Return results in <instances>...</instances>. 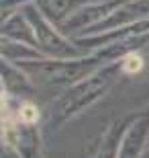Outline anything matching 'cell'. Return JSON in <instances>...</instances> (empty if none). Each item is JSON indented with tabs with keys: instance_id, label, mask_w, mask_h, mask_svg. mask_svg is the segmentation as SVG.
<instances>
[{
	"instance_id": "obj_1",
	"label": "cell",
	"mask_w": 149,
	"mask_h": 158,
	"mask_svg": "<svg viewBox=\"0 0 149 158\" xmlns=\"http://www.w3.org/2000/svg\"><path fill=\"white\" fill-rule=\"evenodd\" d=\"M123 70L127 74H137V72H141L143 70V60H141V56H137V53L127 56L125 62H123Z\"/></svg>"
},
{
	"instance_id": "obj_2",
	"label": "cell",
	"mask_w": 149,
	"mask_h": 158,
	"mask_svg": "<svg viewBox=\"0 0 149 158\" xmlns=\"http://www.w3.org/2000/svg\"><path fill=\"white\" fill-rule=\"evenodd\" d=\"M21 119H23L25 123H33L39 119V109L35 105H31V103H25L23 107H21Z\"/></svg>"
}]
</instances>
